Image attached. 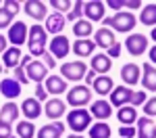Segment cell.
Listing matches in <instances>:
<instances>
[{
    "mask_svg": "<svg viewBox=\"0 0 156 138\" xmlns=\"http://www.w3.org/2000/svg\"><path fill=\"white\" fill-rule=\"evenodd\" d=\"M102 21H104V25H106L108 29H117L121 34H129L133 27L137 25L135 15L129 11H119V13H115L112 17H104Z\"/></svg>",
    "mask_w": 156,
    "mask_h": 138,
    "instance_id": "1",
    "label": "cell"
},
{
    "mask_svg": "<svg viewBox=\"0 0 156 138\" xmlns=\"http://www.w3.org/2000/svg\"><path fill=\"white\" fill-rule=\"evenodd\" d=\"M46 42H48V34L42 25H31L29 34H27V46H29V54L31 57H44L46 54Z\"/></svg>",
    "mask_w": 156,
    "mask_h": 138,
    "instance_id": "2",
    "label": "cell"
},
{
    "mask_svg": "<svg viewBox=\"0 0 156 138\" xmlns=\"http://www.w3.org/2000/svg\"><path fill=\"white\" fill-rule=\"evenodd\" d=\"M92 119L94 117L87 109H71L67 113V128L73 130V134H81L83 130H90Z\"/></svg>",
    "mask_w": 156,
    "mask_h": 138,
    "instance_id": "3",
    "label": "cell"
},
{
    "mask_svg": "<svg viewBox=\"0 0 156 138\" xmlns=\"http://www.w3.org/2000/svg\"><path fill=\"white\" fill-rule=\"evenodd\" d=\"M92 96H94V92L85 84H77L71 90H67V103L75 109H83L85 105H92Z\"/></svg>",
    "mask_w": 156,
    "mask_h": 138,
    "instance_id": "4",
    "label": "cell"
},
{
    "mask_svg": "<svg viewBox=\"0 0 156 138\" xmlns=\"http://www.w3.org/2000/svg\"><path fill=\"white\" fill-rule=\"evenodd\" d=\"M60 73L62 80H69V82H81L87 73V65L83 61H67L60 65Z\"/></svg>",
    "mask_w": 156,
    "mask_h": 138,
    "instance_id": "5",
    "label": "cell"
},
{
    "mask_svg": "<svg viewBox=\"0 0 156 138\" xmlns=\"http://www.w3.org/2000/svg\"><path fill=\"white\" fill-rule=\"evenodd\" d=\"M125 48L131 57H142L148 50V38L144 34H129L125 40Z\"/></svg>",
    "mask_w": 156,
    "mask_h": 138,
    "instance_id": "6",
    "label": "cell"
},
{
    "mask_svg": "<svg viewBox=\"0 0 156 138\" xmlns=\"http://www.w3.org/2000/svg\"><path fill=\"white\" fill-rule=\"evenodd\" d=\"M104 11H106V4L100 2V0H87V2H83V15L90 23L102 21L104 19Z\"/></svg>",
    "mask_w": 156,
    "mask_h": 138,
    "instance_id": "7",
    "label": "cell"
},
{
    "mask_svg": "<svg viewBox=\"0 0 156 138\" xmlns=\"http://www.w3.org/2000/svg\"><path fill=\"white\" fill-rule=\"evenodd\" d=\"M140 77H142V67L137 63H125L121 67V80L125 82L127 88H133L140 82Z\"/></svg>",
    "mask_w": 156,
    "mask_h": 138,
    "instance_id": "8",
    "label": "cell"
},
{
    "mask_svg": "<svg viewBox=\"0 0 156 138\" xmlns=\"http://www.w3.org/2000/svg\"><path fill=\"white\" fill-rule=\"evenodd\" d=\"M25 75H27V80H29V82L44 84V80L48 77V69H46V65H44L42 61H36V59H34V61L25 67Z\"/></svg>",
    "mask_w": 156,
    "mask_h": 138,
    "instance_id": "9",
    "label": "cell"
},
{
    "mask_svg": "<svg viewBox=\"0 0 156 138\" xmlns=\"http://www.w3.org/2000/svg\"><path fill=\"white\" fill-rule=\"evenodd\" d=\"M27 34H29V27H27V23H23V21H17V23H12L11 27H9V42H11L12 46H21V44H25L27 42Z\"/></svg>",
    "mask_w": 156,
    "mask_h": 138,
    "instance_id": "10",
    "label": "cell"
},
{
    "mask_svg": "<svg viewBox=\"0 0 156 138\" xmlns=\"http://www.w3.org/2000/svg\"><path fill=\"white\" fill-rule=\"evenodd\" d=\"M69 50H71V44H69V38L67 36H54L50 40V54L54 57V59H65L67 54H69Z\"/></svg>",
    "mask_w": 156,
    "mask_h": 138,
    "instance_id": "11",
    "label": "cell"
},
{
    "mask_svg": "<svg viewBox=\"0 0 156 138\" xmlns=\"http://www.w3.org/2000/svg\"><path fill=\"white\" fill-rule=\"evenodd\" d=\"M131 96H133V88L117 86V88H112L108 103H110L112 107H125V105H131Z\"/></svg>",
    "mask_w": 156,
    "mask_h": 138,
    "instance_id": "12",
    "label": "cell"
},
{
    "mask_svg": "<svg viewBox=\"0 0 156 138\" xmlns=\"http://www.w3.org/2000/svg\"><path fill=\"white\" fill-rule=\"evenodd\" d=\"M67 113V105L60 99H48L44 105V115L48 117L50 121H58L60 117Z\"/></svg>",
    "mask_w": 156,
    "mask_h": 138,
    "instance_id": "13",
    "label": "cell"
},
{
    "mask_svg": "<svg viewBox=\"0 0 156 138\" xmlns=\"http://www.w3.org/2000/svg\"><path fill=\"white\" fill-rule=\"evenodd\" d=\"M23 11H25V15L31 17L34 21H42V19L48 17V9H46V4L40 2V0H27V2L23 4Z\"/></svg>",
    "mask_w": 156,
    "mask_h": 138,
    "instance_id": "14",
    "label": "cell"
},
{
    "mask_svg": "<svg viewBox=\"0 0 156 138\" xmlns=\"http://www.w3.org/2000/svg\"><path fill=\"white\" fill-rule=\"evenodd\" d=\"M21 111H23V115H25V119L27 121H34V119H37L42 113H44V107H42V103L37 99H25L23 103H21V107H19Z\"/></svg>",
    "mask_w": 156,
    "mask_h": 138,
    "instance_id": "15",
    "label": "cell"
},
{
    "mask_svg": "<svg viewBox=\"0 0 156 138\" xmlns=\"http://www.w3.org/2000/svg\"><path fill=\"white\" fill-rule=\"evenodd\" d=\"M0 94L9 100H15L21 94V84L15 77H2L0 80Z\"/></svg>",
    "mask_w": 156,
    "mask_h": 138,
    "instance_id": "16",
    "label": "cell"
},
{
    "mask_svg": "<svg viewBox=\"0 0 156 138\" xmlns=\"http://www.w3.org/2000/svg\"><path fill=\"white\" fill-rule=\"evenodd\" d=\"M144 92H156V67L150 63L142 65V77H140Z\"/></svg>",
    "mask_w": 156,
    "mask_h": 138,
    "instance_id": "17",
    "label": "cell"
},
{
    "mask_svg": "<svg viewBox=\"0 0 156 138\" xmlns=\"http://www.w3.org/2000/svg\"><path fill=\"white\" fill-rule=\"evenodd\" d=\"M90 113H92V117H96L98 121H106L108 117L112 115V105L108 103V100H94L92 105H90Z\"/></svg>",
    "mask_w": 156,
    "mask_h": 138,
    "instance_id": "18",
    "label": "cell"
},
{
    "mask_svg": "<svg viewBox=\"0 0 156 138\" xmlns=\"http://www.w3.org/2000/svg\"><path fill=\"white\" fill-rule=\"evenodd\" d=\"M92 71L96 75H104L110 71V67H112V59H108L106 52H98V54H92Z\"/></svg>",
    "mask_w": 156,
    "mask_h": 138,
    "instance_id": "19",
    "label": "cell"
},
{
    "mask_svg": "<svg viewBox=\"0 0 156 138\" xmlns=\"http://www.w3.org/2000/svg\"><path fill=\"white\" fill-rule=\"evenodd\" d=\"M94 44L100 46V48H110L112 44H117V38H115V32L108 29V27H100L98 32H94Z\"/></svg>",
    "mask_w": 156,
    "mask_h": 138,
    "instance_id": "20",
    "label": "cell"
},
{
    "mask_svg": "<svg viewBox=\"0 0 156 138\" xmlns=\"http://www.w3.org/2000/svg\"><path fill=\"white\" fill-rule=\"evenodd\" d=\"M65 25H67V19H65V15H60V13H52L46 17V34H54V36H60V32L65 29Z\"/></svg>",
    "mask_w": 156,
    "mask_h": 138,
    "instance_id": "21",
    "label": "cell"
},
{
    "mask_svg": "<svg viewBox=\"0 0 156 138\" xmlns=\"http://www.w3.org/2000/svg\"><path fill=\"white\" fill-rule=\"evenodd\" d=\"M44 88L48 94H65L67 92V80H62V75H48L44 80Z\"/></svg>",
    "mask_w": 156,
    "mask_h": 138,
    "instance_id": "22",
    "label": "cell"
},
{
    "mask_svg": "<svg viewBox=\"0 0 156 138\" xmlns=\"http://www.w3.org/2000/svg\"><path fill=\"white\" fill-rule=\"evenodd\" d=\"M65 134V124L62 121H50L37 130V138H60Z\"/></svg>",
    "mask_w": 156,
    "mask_h": 138,
    "instance_id": "23",
    "label": "cell"
},
{
    "mask_svg": "<svg viewBox=\"0 0 156 138\" xmlns=\"http://www.w3.org/2000/svg\"><path fill=\"white\" fill-rule=\"evenodd\" d=\"M137 138H156V124L152 117H137Z\"/></svg>",
    "mask_w": 156,
    "mask_h": 138,
    "instance_id": "24",
    "label": "cell"
},
{
    "mask_svg": "<svg viewBox=\"0 0 156 138\" xmlns=\"http://www.w3.org/2000/svg\"><path fill=\"white\" fill-rule=\"evenodd\" d=\"M21 50L17 48V46H9V48L2 52V67L4 69H15V67H19V63H21Z\"/></svg>",
    "mask_w": 156,
    "mask_h": 138,
    "instance_id": "25",
    "label": "cell"
},
{
    "mask_svg": "<svg viewBox=\"0 0 156 138\" xmlns=\"http://www.w3.org/2000/svg\"><path fill=\"white\" fill-rule=\"evenodd\" d=\"M19 107H17V103L15 100H9V103H4L2 107H0V121H4V124H15L17 121V117H19Z\"/></svg>",
    "mask_w": 156,
    "mask_h": 138,
    "instance_id": "26",
    "label": "cell"
},
{
    "mask_svg": "<svg viewBox=\"0 0 156 138\" xmlns=\"http://www.w3.org/2000/svg\"><path fill=\"white\" fill-rule=\"evenodd\" d=\"M94 50H96V44H94V40H90V38H85V40H75V42H73V52H75L79 59L92 57Z\"/></svg>",
    "mask_w": 156,
    "mask_h": 138,
    "instance_id": "27",
    "label": "cell"
},
{
    "mask_svg": "<svg viewBox=\"0 0 156 138\" xmlns=\"http://www.w3.org/2000/svg\"><path fill=\"white\" fill-rule=\"evenodd\" d=\"M112 88H115V82H112V77H108V75H96V80H94V84H92V90L100 94V96H106L112 92Z\"/></svg>",
    "mask_w": 156,
    "mask_h": 138,
    "instance_id": "28",
    "label": "cell"
},
{
    "mask_svg": "<svg viewBox=\"0 0 156 138\" xmlns=\"http://www.w3.org/2000/svg\"><path fill=\"white\" fill-rule=\"evenodd\" d=\"M117 119H119L123 125H133L137 121V109L131 107V105L119 107V109H117Z\"/></svg>",
    "mask_w": 156,
    "mask_h": 138,
    "instance_id": "29",
    "label": "cell"
},
{
    "mask_svg": "<svg viewBox=\"0 0 156 138\" xmlns=\"http://www.w3.org/2000/svg\"><path fill=\"white\" fill-rule=\"evenodd\" d=\"M140 23L146 25V27H156V2H148L142 6V13H140Z\"/></svg>",
    "mask_w": 156,
    "mask_h": 138,
    "instance_id": "30",
    "label": "cell"
},
{
    "mask_svg": "<svg viewBox=\"0 0 156 138\" xmlns=\"http://www.w3.org/2000/svg\"><path fill=\"white\" fill-rule=\"evenodd\" d=\"M73 34L77 36V40H85V38H90L94 34V25L90 23L87 19H79L73 25Z\"/></svg>",
    "mask_w": 156,
    "mask_h": 138,
    "instance_id": "31",
    "label": "cell"
},
{
    "mask_svg": "<svg viewBox=\"0 0 156 138\" xmlns=\"http://www.w3.org/2000/svg\"><path fill=\"white\" fill-rule=\"evenodd\" d=\"M112 130L106 121H96L90 125V138H110Z\"/></svg>",
    "mask_w": 156,
    "mask_h": 138,
    "instance_id": "32",
    "label": "cell"
},
{
    "mask_svg": "<svg viewBox=\"0 0 156 138\" xmlns=\"http://www.w3.org/2000/svg\"><path fill=\"white\" fill-rule=\"evenodd\" d=\"M36 134V125L31 124V121H17V138H34Z\"/></svg>",
    "mask_w": 156,
    "mask_h": 138,
    "instance_id": "33",
    "label": "cell"
},
{
    "mask_svg": "<svg viewBox=\"0 0 156 138\" xmlns=\"http://www.w3.org/2000/svg\"><path fill=\"white\" fill-rule=\"evenodd\" d=\"M81 15H83V0H77V2H73L71 11L67 15V21H79Z\"/></svg>",
    "mask_w": 156,
    "mask_h": 138,
    "instance_id": "34",
    "label": "cell"
},
{
    "mask_svg": "<svg viewBox=\"0 0 156 138\" xmlns=\"http://www.w3.org/2000/svg\"><path fill=\"white\" fill-rule=\"evenodd\" d=\"M50 6H52V9H56L60 15H62V13H67V15H69L73 2H69V0H50Z\"/></svg>",
    "mask_w": 156,
    "mask_h": 138,
    "instance_id": "35",
    "label": "cell"
},
{
    "mask_svg": "<svg viewBox=\"0 0 156 138\" xmlns=\"http://www.w3.org/2000/svg\"><path fill=\"white\" fill-rule=\"evenodd\" d=\"M12 17H15V15H11V13L2 6V9H0V29L11 27V25H12Z\"/></svg>",
    "mask_w": 156,
    "mask_h": 138,
    "instance_id": "36",
    "label": "cell"
},
{
    "mask_svg": "<svg viewBox=\"0 0 156 138\" xmlns=\"http://www.w3.org/2000/svg\"><path fill=\"white\" fill-rule=\"evenodd\" d=\"M146 92L144 90H133V96H131V107H144L146 103Z\"/></svg>",
    "mask_w": 156,
    "mask_h": 138,
    "instance_id": "37",
    "label": "cell"
},
{
    "mask_svg": "<svg viewBox=\"0 0 156 138\" xmlns=\"http://www.w3.org/2000/svg\"><path fill=\"white\" fill-rule=\"evenodd\" d=\"M137 136V128L133 125H121L119 128V138H135Z\"/></svg>",
    "mask_w": 156,
    "mask_h": 138,
    "instance_id": "38",
    "label": "cell"
},
{
    "mask_svg": "<svg viewBox=\"0 0 156 138\" xmlns=\"http://www.w3.org/2000/svg\"><path fill=\"white\" fill-rule=\"evenodd\" d=\"M144 113L146 117H156V96H152L150 100L144 103Z\"/></svg>",
    "mask_w": 156,
    "mask_h": 138,
    "instance_id": "39",
    "label": "cell"
},
{
    "mask_svg": "<svg viewBox=\"0 0 156 138\" xmlns=\"http://www.w3.org/2000/svg\"><path fill=\"white\" fill-rule=\"evenodd\" d=\"M34 99H37L40 103H42V100H48V92H46L44 84H36V96H34Z\"/></svg>",
    "mask_w": 156,
    "mask_h": 138,
    "instance_id": "40",
    "label": "cell"
},
{
    "mask_svg": "<svg viewBox=\"0 0 156 138\" xmlns=\"http://www.w3.org/2000/svg\"><path fill=\"white\" fill-rule=\"evenodd\" d=\"M4 9L11 13V15H17V13L21 11V4L15 2V0H6V2H4Z\"/></svg>",
    "mask_w": 156,
    "mask_h": 138,
    "instance_id": "41",
    "label": "cell"
},
{
    "mask_svg": "<svg viewBox=\"0 0 156 138\" xmlns=\"http://www.w3.org/2000/svg\"><path fill=\"white\" fill-rule=\"evenodd\" d=\"M121 48H123V46H121L119 42H117V44H112V46H110V48L106 50V57H108V59H119Z\"/></svg>",
    "mask_w": 156,
    "mask_h": 138,
    "instance_id": "42",
    "label": "cell"
},
{
    "mask_svg": "<svg viewBox=\"0 0 156 138\" xmlns=\"http://www.w3.org/2000/svg\"><path fill=\"white\" fill-rule=\"evenodd\" d=\"M12 136V125L0 121V138H11Z\"/></svg>",
    "mask_w": 156,
    "mask_h": 138,
    "instance_id": "43",
    "label": "cell"
},
{
    "mask_svg": "<svg viewBox=\"0 0 156 138\" xmlns=\"http://www.w3.org/2000/svg\"><path fill=\"white\" fill-rule=\"evenodd\" d=\"M42 63L46 65V69H54V67H56V59L50 54L48 50H46V54H44V61H42Z\"/></svg>",
    "mask_w": 156,
    "mask_h": 138,
    "instance_id": "44",
    "label": "cell"
},
{
    "mask_svg": "<svg viewBox=\"0 0 156 138\" xmlns=\"http://www.w3.org/2000/svg\"><path fill=\"white\" fill-rule=\"evenodd\" d=\"M142 6H144V4H142L140 0H129V2H123V9H133V11H135V9H142Z\"/></svg>",
    "mask_w": 156,
    "mask_h": 138,
    "instance_id": "45",
    "label": "cell"
},
{
    "mask_svg": "<svg viewBox=\"0 0 156 138\" xmlns=\"http://www.w3.org/2000/svg\"><path fill=\"white\" fill-rule=\"evenodd\" d=\"M85 86H92V84H94V80H96V73H94V71H92V69H87V73H85Z\"/></svg>",
    "mask_w": 156,
    "mask_h": 138,
    "instance_id": "46",
    "label": "cell"
},
{
    "mask_svg": "<svg viewBox=\"0 0 156 138\" xmlns=\"http://www.w3.org/2000/svg\"><path fill=\"white\" fill-rule=\"evenodd\" d=\"M106 6H110V9H123V0H108V2H104Z\"/></svg>",
    "mask_w": 156,
    "mask_h": 138,
    "instance_id": "47",
    "label": "cell"
},
{
    "mask_svg": "<svg viewBox=\"0 0 156 138\" xmlns=\"http://www.w3.org/2000/svg\"><path fill=\"white\" fill-rule=\"evenodd\" d=\"M6 48H9V38H4L2 34H0V54H2Z\"/></svg>",
    "mask_w": 156,
    "mask_h": 138,
    "instance_id": "48",
    "label": "cell"
},
{
    "mask_svg": "<svg viewBox=\"0 0 156 138\" xmlns=\"http://www.w3.org/2000/svg\"><path fill=\"white\" fill-rule=\"evenodd\" d=\"M150 61H152V63L156 65V44L152 46V48H150Z\"/></svg>",
    "mask_w": 156,
    "mask_h": 138,
    "instance_id": "49",
    "label": "cell"
},
{
    "mask_svg": "<svg viewBox=\"0 0 156 138\" xmlns=\"http://www.w3.org/2000/svg\"><path fill=\"white\" fill-rule=\"evenodd\" d=\"M150 36H152V40L156 42V27H152V32H150Z\"/></svg>",
    "mask_w": 156,
    "mask_h": 138,
    "instance_id": "50",
    "label": "cell"
},
{
    "mask_svg": "<svg viewBox=\"0 0 156 138\" xmlns=\"http://www.w3.org/2000/svg\"><path fill=\"white\" fill-rule=\"evenodd\" d=\"M67 138H83V136H81V134H69Z\"/></svg>",
    "mask_w": 156,
    "mask_h": 138,
    "instance_id": "51",
    "label": "cell"
},
{
    "mask_svg": "<svg viewBox=\"0 0 156 138\" xmlns=\"http://www.w3.org/2000/svg\"><path fill=\"white\" fill-rule=\"evenodd\" d=\"M4 73V67H2V63H0V75Z\"/></svg>",
    "mask_w": 156,
    "mask_h": 138,
    "instance_id": "52",
    "label": "cell"
},
{
    "mask_svg": "<svg viewBox=\"0 0 156 138\" xmlns=\"http://www.w3.org/2000/svg\"><path fill=\"white\" fill-rule=\"evenodd\" d=\"M2 6H4V2H0V9H2Z\"/></svg>",
    "mask_w": 156,
    "mask_h": 138,
    "instance_id": "53",
    "label": "cell"
},
{
    "mask_svg": "<svg viewBox=\"0 0 156 138\" xmlns=\"http://www.w3.org/2000/svg\"><path fill=\"white\" fill-rule=\"evenodd\" d=\"M11 138H17V136H11Z\"/></svg>",
    "mask_w": 156,
    "mask_h": 138,
    "instance_id": "54",
    "label": "cell"
}]
</instances>
